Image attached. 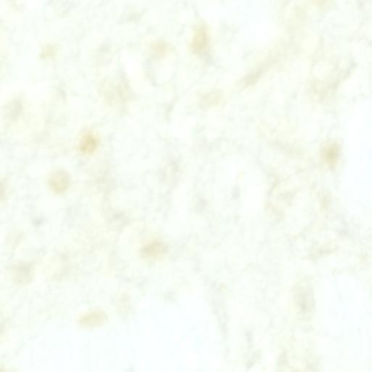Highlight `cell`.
Returning <instances> with one entry per match:
<instances>
[{"instance_id": "cell-1", "label": "cell", "mask_w": 372, "mask_h": 372, "mask_svg": "<svg viewBox=\"0 0 372 372\" xmlns=\"http://www.w3.org/2000/svg\"><path fill=\"white\" fill-rule=\"evenodd\" d=\"M49 185L56 193H63L69 187V176L64 171L56 172L50 178Z\"/></svg>"}, {"instance_id": "cell-2", "label": "cell", "mask_w": 372, "mask_h": 372, "mask_svg": "<svg viewBox=\"0 0 372 372\" xmlns=\"http://www.w3.org/2000/svg\"><path fill=\"white\" fill-rule=\"evenodd\" d=\"M97 147V140L91 135H85L81 140L80 149L85 153H92Z\"/></svg>"}, {"instance_id": "cell-3", "label": "cell", "mask_w": 372, "mask_h": 372, "mask_svg": "<svg viewBox=\"0 0 372 372\" xmlns=\"http://www.w3.org/2000/svg\"><path fill=\"white\" fill-rule=\"evenodd\" d=\"M206 45H207V37H206V33L203 30H200L197 32L194 41H193V49L195 51L200 53L206 48Z\"/></svg>"}]
</instances>
